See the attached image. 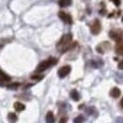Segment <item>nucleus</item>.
<instances>
[{
  "label": "nucleus",
  "mask_w": 123,
  "mask_h": 123,
  "mask_svg": "<svg viewBox=\"0 0 123 123\" xmlns=\"http://www.w3.org/2000/svg\"><path fill=\"white\" fill-rule=\"evenodd\" d=\"M71 41H73V35L71 33H67L60 38V41L57 43V49L60 53H64L65 50H68L71 46Z\"/></svg>",
  "instance_id": "1"
},
{
  "label": "nucleus",
  "mask_w": 123,
  "mask_h": 123,
  "mask_svg": "<svg viewBox=\"0 0 123 123\" xmlns=\"http://www.w3.org/2000/svg\"><path fill=\"white\" fill-rule=\"evenodd\" d=\"M57 62H58V59H57V58H49V59H47V60L41 62L39 65L37 67V71H38V73H42V71L47 70L49 67L54 65V64L57 63Z\"/></svg>",
  "instance_id": "2"
},
{
  "label": "nucleus",
  "mask_w": 123,
  "mask_h": 123,
  "mask_svg": "<svg viewBox=\"0 0 123 123\" xmlns=\"http://www.w3.org/2000/svg\"><path fill=\"white\" fill-rule=\"evenodd\" d=\"M110 37L115 39L117 43H122V31L121 30H112L110 31Z\"/></svg>",
  "instance_id": "3"
},
{
  "label": "nucleus",
  "mask_w": 123,
  "mask_h": 123,
  "mask_svg": "<svg viewBox=\"0 0 123 123\" xmlns=\"http://www.w3.org/2000/svg\"><path fill=\"white\" fill-rule=\"evenodd\" d=\"M90 31L92 35H98L100 31H101V22L100 20H94V22L91 24L90 26Z\"/></svg>",
  "instance_id": "4"
},
{
  "label": "nucleus",
  "mask_w": 123,
  "mask_h": 123,
  "mask_svg": "<svg viewBox=\"0 0 123 123\" xmlns=\"http://www.w3.org/2000/svg\"><path fill=\"white\" fill-rule=\"evenodd\" d=\"M70 71H71L70 65H64V67H62V68L58 70V76L63 79V78H65V76H68V75L70 74Z\"/></svg>",
  "instance_id": "5"
},
{
  "label": "nucleus",
  "mask_w": 123,
  "mask_h": 123,
  "mask_svg": "<svg viewBox=\"0 0 123 123\" xmlns=\"http://www.w3.org/2000/svg\"><path fill=\"white\" fill-rule=\"evenodd\" d=\"M59 17H60V20L62 21H64L65 24H68V25H71L73 24V18H71V16L68 14V12H64V11H59Z\"/></svg>",
  "instance_id": "6"
},
{
  "label": "nucleus",
  "mask_w": 123,
  "mask_h": 123,
  "mask_svg": "<svg viewBox=\"0 0 123 123\" xmlns=\"http://www.w3.org/2000/svg\"><path fill=\"white\" fill-rule=\"evenodd\" d=\"M110 48H111L110 43H108V42H104V43H101V46L97 47V50L102 53V52H105V50H107V49H110Z\"/></svg>",
  "instance_id": "7"
},
{
  "label": "nucleus",
  "mask_w": 123,
  "mask_h": 123,
  "mask_svg": "<svg viewBox=\"0 0 123 123\" xmlns=\"http://www.w3.org/2000/svg\"><path fill=\"white\" fill-rule=\"evenodd\" d=\"M110 95H111V97H113V98H117V97H119V96H121V90H119L118 87H113V89L111 90Z\"/></svg>",
  "instance_id": "8"
},
{
  "label": "nucleus",
  "mask_w": 123,
  "mask_h": 123,
  "mask_svg": "<svg viewBox=\"0 0 123 123\" xmlns=\"http://www.w3.org/2000/svg\"><path fill=\"white\" fill-rule=\"evenodd\" d=\"M14 107H15V110H16L17 112H21V111H24V110L26 108L25 104H21V102H15Z\"/></svg>",
  "instance_id": "9"
},
{
  "label": "nucleus",
  "mask_w": 123,
  "mask_h": 123,
  "mask_svg": "<svg viewBox=\"0 0 123 123\" xmlns=\"http://www.w3.org/2000/svg\"><path fill=\"white\" fill-rule=\"evenodd\" d=\"M70 97L73 98L74 101H79L80 100V95H79V92L76 90H73V91L70 92Z\"/></svg>",
  "instance_id": "10"
},
{
  "label": "nucleus",
  "mask_w": 123,
  "mask_h": 123,
  "mask_svg": "<svg viewBox=\"0 0 123 123\" xmlns=\"http://www.w3.org/2000/svg\"><path fill=\"white\" fill-rule=\"evenodd\" d=\"M46 121H47V123H54V115H53V112H48L47 116H46Z\"/></svg>",
  "instance_id": "11"
},
{
  "label": "nucleus",
  "mask_w": 123,
  "mask_h": 123,
  "mask_svg": "<svg viewBox=\"0 0 123 123\" xmlns=\"http://www.w3.org/2000/svg\"><path fill=\"white\" fill-rule=\"evenodd\" d=\"M71 5V0H59V6L60 7H67Z\"/></svg>",
  "instance_id": "12"
},
{
  "label": "nucleus",
  "mask_w": 123,
  "mask_h": 123,
  "mask_svg": "<svg viewBox=\"0 0 123 123\" xmlns=\"http://www.w3.org/2000/svg\"><path fill=\"white\" fill-rule=\"evenodd\" d=\"M116 52H117L118 55H122V54H123V43H117Z\"/></svg>",
  "instance_id": "13"
},
{
  "label": "nucleus",
  "mask_w": 123,
  "mask_h": 123,
  "mask_svg": "<svg viewBox=\"0 0 123 123\" xmlns=\"http://www.w3.org/2000/svg\"><path fill=\"white\" fill-rule=\"evenodd\" d=\"M7 119H9L10 122H16V121H17V116H16L15 113H12V112H10V113L7 115Z\"/></svg>",
  "instance_id": "14"
},
{
  "label": "nucleus",
  "mask_w": 123,
  "mask_h": 123,
  "mask_svg": "<svg viewBox=\"0 0 123 123\" xmlns=\"http://www.w3.org/2000/svg\"><path fill=\"white\" fill-rule=\"evenodd\" d=\"M0 80H3V81H10V76L6 75L5 73H3V71L0 70Z\"/></svg>",
  "instance_id": "15"
},
{
  "label": "nucleus",
  "mask_w": 123,
  "mask_h": 123,
  "mask_svg": "<svg viewBox=\"0 0 123 123\" xmlns=\"http://www.w3.org/2000/svg\"><path fill=\"white\" fill-rule=\"evenodd\" d=\"M18 86H20V84H17V83H15V84H12V85H7L9 89H17Z\"/></svg>",
  "instance_id": "16"
},
{
  "label": "nucleus",
  "mask_w": 123,
  "mask_h": 123,
  "mask_svg": "<svg viewBox=\"0 0 123 123\" xmlns=\"http://www.w3.org/2000/svg\"><path fill=\"white\" fill-rule=\"evenodd\" d=\"M31 78H32L33 80H41V79L43 78V75H32Z\"/></svg>",
  "instance_id": "17"
},
{
  "label": "nucleus",
  "mask_w": 123,
  "mask_h": 123,
  "mask_svg": "<svg viewBox=\"0 0 123 123\" xmlns=\"http://www.w3.org/2000/svg\"><path fill=\"white\" fill-rule=\"evenodd\" d=\"M81 121H84V117H78V118H75V119H74V122H75V123H79V122H81Z\"/></svg>",
  "instance_id": "18"
},
{
  "label": "nucleus",
  "mask_w": 123,
  "mask_h": 123,
  "mask_svg": "<svg viewBox=\"0 0 123 123\" xmlns=\"http://www.w3.org/2000/svg\"><path fill=\"white\" fill-rule=\"evenodd\" d=\"M112 1H115V4H116V5H119V4H121L119 0H112Z\"/></svg>",
  "instance_id": "19"
},
{
  "label": "nucleus",
  "mask_w": 123,
  "mask_h": 123,
  "mask_svg": "<svg viewBox=\"0 0 123 123\" xmlns=\"http://www.w3.org/2000/svg\"><path fill=\"white\" fill-rule=\"evenodd\" d=\"M0 86H5V81H3V80H0Z\"/></svg>",
  "instance_id": "20"
},
{
  "label": "nucleus",
  "mask_w": 123,
  "mask_h": 123,
  "mask_svg": "<svg viewBox=\"0 0 123 123\" xmlns=\"http://www.w3.org/2000/svg\"><path fill=\"white\" fill-rule=\"evenodd\" d=\"M64 122H67V117H64V118L60 119V123H64Z\"/></svg>",
  "instance_id": "21"
},
{
  "label": "nucleus",
  "mask_w": 123,
  "mask_h": 123,
  "mask_svg": "<svg viewBox=\"0 0 123 123\" xmlns=\"http://www.w3.org/2000/svg\"><path fill=\"white\" fill-rule=\"evenodd\" d=\"M122 64H123L122 62H119V65H118V68H119V69H122V68H123V65H122Z\"/></svg>",
  "instance_id": "22"
}]
</instances>
